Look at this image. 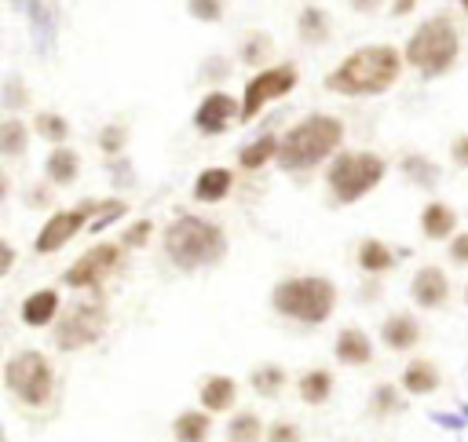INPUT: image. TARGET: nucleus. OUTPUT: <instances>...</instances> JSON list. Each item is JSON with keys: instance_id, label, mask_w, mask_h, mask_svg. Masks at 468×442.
Segmentation results:
<instances>
[{"instance_id": "1", "label": "nucleus", "mask_w": 468, "mask_h": 442, "mask_svg": "<svg viewBox=\"0 0 468 442\" xmlns=\"http://www.w3.org/2000/svg\"><path fill=\"white\" fill-rule=\"evenodd\" d=\"M402 66H406V55L395 44H362L325 73V91L347 95V99L384 95L399 84Z\"/></svg>"}, {"instance_id": "2", "label": "nucleus", "mask_w": 468, "mask_h": 442, "mask_svg": "<svg viewBox=\"0 0 468 442\" xmlns=\"http://www.w3.org/2000/svg\"><path fill=\"white\" fill-rule=\"evenodd\" d=\"M344 142V121L333 113H307L296 121L278 146V168L282 172H307L329 161Z\"/></svg>"}, {"instance_id": "3", "label": "nucleus", "mask_w": 468, "mask_h": 442, "mask_svg": "<svg viewBox=\"0 0 468 442\" xmlns=\"http://www.w3.org/2000/svg\"><path fill=\"white\" fill-rule=\"evenodd\" d=\"M165 256L179 267V270H201L212 267L227 256V234L219 223L205 219V216H176L165 234H161Z\"/></svg>"}, {"instance_id": "4", "label": "nucleus", "mask_w": 468, "mask_h": 442, "mask_svg": "<svg viewBox=\"0 0 468 442\" xmlns=\"http://www.w3.org/2000/svg\"><path fill=\"white\" fill-rule=\"evenodd\" d=\"M271 307L300 325H322L336 310V285L322 274H292L271 289Z\"/></svg>"}, {"instance_id": "5", "label": "nucleus", "mask_w": 468, "mask_h": 442, "mask_svg": "<svg viewBox=\"0 0 468 442\" xmlns=\"http://www.w3.org/2000/svg\"><path fill=\"white\" fill-rule=\"evenodd\" d=\"M402 55H406V66L417 69V73L428 77V80L450 73L453 62H457V55H461V33H457L453 18H450V15H431V18H424V22L410 33Z\"/></svg>"}, {"instance_id": "6", "label": "nucleus", "mask_w": 468, "mask_h": 442, "mask_svg": "<svg viewBox=\"0 0 468 442\" xmlns=\"http://www.w3.org/2000/svg\"><path fill=\"white\" fill-rule=\"evenodd\" d=\"M388 175V161L373 150H336L325 164V190L336 205H355Z\"/></svg>"}, {"instance_id": "7", "label": "nucleus", "mask_w": 468, "mask_h": 442, "mask_svg": "<svg viewBox=\"0 0 468 442\" xmlns=\"http://www.w3.org/2000/svg\"><path fill=\"white\" fill-rule=\"evenodd\" d=\"M4 387L29 409H44L55 398V369L44 351H18L4 362Z\"/></svg>"}, {"instance_id": "8", "label": "nucleus", "mask_w": 468, "mask_h": 442, "mask_svg": "<svg viewBox=\"0 0 468 442\" xmlns=\"http://www.w3.org/2000/svg\"><path fill=\"white\" fill-rule=\"evenodd\" d=\"M106 329H110V307L99 296H88V300H73L69 307L58 310L51 336H55L58 351H80V347L102 340Z\"/></svg>"}, {"instance_id": "9", "label": "nucleus", "mask_w": 468, "mask_h": 442, "mask_svg": "<svg viewBox=\"0 0 468 442\" xmlns=\"http://www.w3.org/2000/svg\"><path fill=\"white\" fill-rule=\"evenodd\" d=\"M296 84H300V69H296L292 62H278V66L256 69V73L245 80V91H241V121L260 117L271 102L285 99Z\"/></svg>"}, {"instance_id": "10", "label": "nucleus", "mask_w": 468, "mask_h": 442, "mask_svg": "<svg viewBox=\"0 0 468 442\" xmlns=\"http://www.w3.org/2000/svg\"><path fill=\"white\" fill-rule=\"evenodd\" d=\"M124 245L121 241H99L91 245L88 252H80L66 274H62V285L69 289H102V281H110L121 267H124Z\"/></svg>"}, {"instance_id": "11", "label": "nucleus", "mask_w": 468, "mask_h": 442, "mask_svg": "<svg viewBox=\"0 0 468 442\" xmlns=\"http://www.w3.org/2000/svg\"><path fill=\"white\" fill-rule=\"evenodd\" d=\"M99 208H102V197H88V201H80V205H73V208L51 212V216L44 219V226L37 230L33 248H37L40 256H51V252L66 248L84 226H91V219L99 216Z\"/></svg>"}, {"instance_id": "12", "label": "nucleus", "mask_w": 468, "mask_h": 442, "mask_svg": "<svg viewBox=\"0 0 468 442\" xmlns=\"http://www.w3.org/2000/svg\"><path fill=\"white\" fill-rule=\"evenodd\" d=\"M238 121H241V102H234V95H227V91H208L194 106V128L201 135H223Z\"/></svg>"}, {"instance_id": "13", "label": "nucleus", "mask_w": 468, "mask_h": 442, "mask_svg": "<svg viewBox=\"0 0 468 442\" xmlns=\"http://www.w3.org/2000/svg\"><path fill=\"white\" fill-rule=\"evenodd\" d=\"M410 296H413V303L417 307H424V310H439V307H446L450 303V278H446V270H439V267H420L417 274H413V281H410Z\"/></svg>"}, {"instance_id": "14", "label": "nucleus", "mask_w": 468, "mask_h": 442, "mask_svg": "<svg viewBox=\"0 0 468 442\" xmlns=\"http://www.w3.org/2000/svg\"><path fill=\"white\" fill-rule=\"evenodd\" d=\"M333 354L340 365H351V369H362L373 362V340L358 329V325H344L333 340Z\"/></svg>"}, {"instance_id": "15", "label": "nucleus", "mask_w": 468, "mask_h": 442, "mask_svg": "<svg viewBox=\"0 0 468 442\" xmlns=\"http://www.w3.org/2000/svg\"><path fill=\"white\" fill-rule=\"evenodd\" d=\"M58 310H62V300H58V292L55 289H37V292H29L26 300H22V325H29V329H48L55 318H58Z\"/></svg>"}, {"instance_id": "16", "label": "nucleus", "mask_w": 468, "mask_h": 442, "mask_svg": "<svg viewBox=\"0 0 468 442\" xmlns=\"http://www.w3.org/2000/svg\"><path fill=\"white\" fill-rule=\"evenodd\" d=\"M230 190H234V172L223 168V164L201 168L197 179H194V201H201V205H219Z\"/></svg>"}, {"instance_id": "17", "label": "nucleus", "mask_w": 468, "mask_h": 442, "mask_svg": "<svg viewBox=\"0 0 468 442\" xmlns=\"http://www.w3.org/2000/svg\"><path fill=\"white\" fill-rule=\"evenodd\" d=\"M355 263H358L362 274L380 278V274H388L399 259H395V248H391L388 241H380V237H362L358 248H355Z\"/></svg>"}, {"instance_id": "18", "label": "nucleus", "mask_w": 468, "mask_h": 442, "mask_svg": "<svg viewBox=\"0 0 468 442\" xmlns=\"http://www.w3.org/2000/svg\"><path fill=\"white\" fill-rule=\"evenodd\" d=\"M80 175V153L69 150L66 142L62 146H51V153L44 157V179L51 186H73Z\"/></svg>"}, {"instance_id": "19", "label": "nucleus", "mask_w": 468, "mask_h": 442, "mask_svg": "<svg viewBox=\"0 0 468 442\" xmlns=\"http://www.w3.org/2000/svg\"><path fill=\"white\" fill-rule=\"evenodd\" d=\"M197 402H201L208 413H227V409H234V402H238V384H234L230 376H223V373H212V376L201 380Z\"/></svg>"}, {"instance_id": "20", "label": "nucleus", "mask_w": 468, "mask_h": 442, "mask_svg": "<svg viewBox=\"0 0 468 442\" xmlns=\"http://www.w3.org/2000/svg\"><path fill=\"white\" fill-rule=\"evenodd\" d=\"M420 234L428 241H446L457 234V212L446 201H428L420 208Z\"/></svg>"}, {"instance_id": "21", "label": "nucleus", "mask_w": 468, "mask_h": 442, "mask_svg": "<svg viewBox=\"0 0 468 442\" xmlns=\"http://www.w3.org/2000/svg\"><path fill=\"white\" fill-rule=\"evenodd\" d=\"M380 340L388 351H410L420 343V321L410 314H388L380 325Z\"/></svg>"}, {"instance_id": "22", "label": "nucleus", "mask_w": 468, "mask_h": 442, "mask_svg": "<svg viewBox=\"0 0 468 442\" xmlns=\"http://www.w3.org/2000/svg\"><path fill=\"white\" fill-rule=\"evenodd\" d=\"M278 146H282V135L263 132V135H256L252 142H245V146L238 150V164H241L245 172H260L263 164L278 161Z\"/></svg>"}, {"instance_id": "23", "label": "nucleus", "mask_w": 468, "mask_h": 442, "mask_svg": "<svg viewBox=\"0 0 468 442\" xmlns=\"http://www.w3.org/2000/svg\"><path fill=\"white\" fill-rule=\"evenodd\" d=\"M333 387H336V380L329 369H307L296 376V395L303 405H325L333 398Z\"/></svg>"}, {"instance_id": "24", "label": "nucleus", "mask_w": 468, "mask_h": 442, "mask_svg": "<svg viewBox=\"0 0 468 442\" xmlns=\"http://www.w3.org/2000/svg\"><path fill=\"white\" fill-rule=\"evenodd\" d=\"M439 384H442V376H439L435 362H428V358H413L402 369V391H410V395H435Z\"/></svg>"}, {"instance_id": "25", "label": "nucleus", "mask_w": 468, "mask_h": 442, "mask_svg": "<svg viewBox=\"0 0 468 442\" xmlns=\"http://www.w3.org/2000/svg\"><path fill=\"white\" fill-rule=\"evenodd\" d=\"M172 435L176 442H208L212 435V416L208 409H186L172 420Z\"/></svg>"}, {"instance_id": "26", "label": "nucleus", "mask_w": 468, "mask_h": 442, "mask_svg": "<svg viewBox=\"0 0 468 442\" xmlns=\"http://www.w3.org/2000/svg\"><path fill=\"white\" fill-rule=\"evenodd\" d=\"M329 15L318 7V4H307V7H300V15H296V33H300V40L303 44H325L329 40Z\"/></svg>"}, {"instance_id": "27", "label": "nucleus", "mask_w": 468, "mask_h": 442, "mask_svg": "<svg viewBox=\"0 0 468 442\" xmlns=\"http://www.w3.org/2000/svg\"><path fill=\"white\" fill-rule=\"evenodd\" d=\"M285 384H289V373H285L278 362H263V365H256V369L249 373V387H252L260 398H278V395L285 391Z\"/></svg>"}, {"instance_id": "28", "label": "nucleus", "mask_w": 468, "mask_h": 442, "mask_svg": "<svg viewBox=\"0 0 468 442\" xmlns=\"http://www.w3.org/2000/svg\"><path fill=\"white\" fill-rule=\"evenodd\" d=\"M263 438H267V427H263V420H260L256 413L241 409V413L230 416V424H227V442H263Z\"/></svg>"}, {"instance_id": "29", "label": "nucleus", "mask_w": 468, "mask_h": 442, "mask_svg": "<svg viewBox=\"0 0 468 442\" xmlns=\"http://www.w3.org/2000/svg\"><path fill=\"white\" fill-rule=\"evenodd\" d=\"M402 172H406V179L413 183V186H424V190H431L435 183H439V164L435 161H428L424 153H402Z\"/></svg>"}, {"instance_id": "30", "label": "nucleus", "mask_w": 468, "mask_h": 442, "mask_svg": "<svg viewBox=\"0 0 468 442\" xmlns=\"http://www.w3.org/2000/svg\"><path fill=\"white\" fill-rule=\"evenodd\" d=\"M33 132H37L44 142H51V146H62V142L69 139V121H66L62 113L40 110V113L33 117Z\"/></svg>"}, {"instance_id": "31", "label": "nucleus", "mask_w": 468, "mask_h": 442, "mask_svg": "<svg viewBox=\"0 0 468 442\" xmlns=\"http://www.w3.org/2000/svg\"><path fill=\"white\" fill-rule=\"evenodd\" d=\"M26 142H29V128L18 117H7L0 124V153L4 157H22L26 153Z\"/></svg>"}, {"instance_id": "32", "label": "nucleus", "mask_w": 468, "mask_h": 442, "mask_svg": "<svg viewBox=\"0 0 468 442\" xmlns=\"http://www.w3.org/2000/svg\"><path fill=\"white\" fill-rule=\"evenodd\" d=\"M274 51V40L267 37V33H249L245 40H241V47H238V58L245 62V66H252V69H260L263 62H267V55Z\"/></svg>"}, {"instance_id": "33", "label": "nucleus", "mask_w": 468, "mask_h": 442, "mask_svg": "<svg viewBox=\"0 0 468 442\" xmlns=\"http://www.w3.org/2000/svg\"><path fill=\"white\" fill-rule=\"evenodd\" d=\"M402 409V395L395 384H377L369 391V416H391Z\"/></svg>"}, {"instance_id": "34", "label": "nucleus", "mask_w": 468, "mask_h": 442, "mask_svg": "<svg viewBox=\"0 0 468 442\" xmlns=\"http://www.w3.org/2000/svg\"><path fill=\"white\" fill-rule=\"evenodd\" d=\"M95 142H99V150L106 153V157H117L124 146H128V128L124 124H102L99 128V135H95Z\"/></svg>"}, {"instance_id": "35", "label": "nucleus", "mask_w": 468, "mask_h": 442, "mask_svg": "<svg viewBox=\"0 0 468 442\" xmlns=\"http://www.w3.org/2000/svg\"><path fill=\"white\" fill-rule=\"evenodd\" d=\"M186 11L197 22H219L227 7H223V0H186Z\"/></svg>"}, {"instance_id": "36", "label": "nucleus", "mask_w": 468, "mask_h": 442, "mask_svg": "<svg viewBox=\"0 0 468 442\" xmlns=\"http://www.w3.org/2000/svg\"><path fill=\"white\" fill-rule=\"evenodd\" d=\"M124 212H128V201H121V197H102V208H99V216L91 219V230H102L106 223L121 219Z\"/></svg>"}, {"instance_id": "37", "label": "nucleus", "mask_w": 468, "mask_h": 442, "mask_svg": "<svg viewBox=\"0 0 468 442\" xmlns=\"http://www.w3.org/2000/svg\"><path fill=\"white\" fill-rule=\"evenodd\" d=\"M150 234H154V223H150V219H135L132 226H124L121 245H124V248H143V245L150 241Z\"/></svg>"}, {"instance_id": "38", "label": "nucleus", "mask_w": 468, "mask_h": 442, "mask_svg": "<svg viewBox=\"0 0 468 442\" xmlns=\"http://www.w3.org/2000/svg\"><path fill=\"white\" fill-rule=\"evenodd\" d=\"M263 442H300V424L274 420V424H267V438Z\"/></svg>"}, {"instance_id": "39", "label": "nucleus", "mask_w": 468, "mask_h": 442, "mask_svg": "<svg viewBox=\"0 0 468 442\" xmlns=\"http://www.w3.org/2000/svg\"><path fill=\"white\" fill-rule=\"evenodd\" d=\"M450 161H453L457 168H468V132L453 135V142H450Z\"/></svg>"}, {"instance_id": "40", "label": "nucleus", "mask_w": 468, "mask_h": 442, "mask_svg": "<svg viewBox=\"0 0 468 442\" xmlns=\"http://www.w3.org/2000/svg\"><path fill=\"white\" fill-rule=\"evenodd\" d=\"M450 259H453L457 267H468V230L450 237Z\"/></svg>"}, {"instance_id": "41", "label": "nucleus", "mask_w": 468, "mask_h": 442, "mask_svg": "<svg viewBox=\"0 0 468 442\" xmlns=\"http://www.w3.org/2000/svg\"><path fill=\"white\" fill-rule=\"evenodd\" d=\"M4 102H7V110H15V106H22V102H29V95H22V84L11 77L7 80V95H4Z\"/></svg>"}, {"instance_id": "42", "label": "nucleus", "mask_w": 468, "mask_h": 442, "mask_svg": "<svg viewBox=\"0 0 468 442\" xmlns=\"http://www.w3.org/2000/svg\"><path fill=\"white\" fill-rule=\"evenodd\" d=\"M26 197H29V205H33V208H48V205H51V183H44V186H33Z\"/></svg>"}, {"instance_id": "43", "label": "nucleus", "mask_w": 468, "mask_h": 442, "mask_svg": "<svg viewBox=\"0 0 468 442\" xmlns=\"http://www.w3.org/2000/svg\"><path fill=\"white\" fill-rule=\"evenodd\" d=\"M347 4H351L358 15H373V11H380V4H384V0H347Z\"/></svg>"}, {"instance_id": "44", "label": "nucleus", "mask_w": 468, "mask_h": 442, "mask_svg": "<svg viewBox=\"0 0 468 442\" xmlns=\"http://www.w3.org/2000/svg\"><path fill=\"white\" fill-rule=\"evenodd\" d=\"M417 4H420V0H391V15H395V18H402V15H410Z\"/></svg>"}, {"instance_id": "45", "label": "nucleus", "mask_w": 468, "mask_h": 442, "mask_svg": "<svg viewBox=\"0 0 468 442\" xmlns=\"http://www.w3.org/2000/svg\"><path fill=\"white\" fill-rule=\"evenodd\" d=\"M15 267V248H11V241H4V263H0V274H7Z\"/></svg>"}, {"instance_id": "46", "label": "nucleus", "mask_w": 468, "mask_h": 442, "mask_svg": "<svg viewBox=\"0 0 468 442\" xmlns=\"http://www.w3.org/2000/svg\"><path fill=\"white\" fill-rule=\"evenodd\" d=\"M461 7H464V11H468V0H461Z\"/></svg>"}, {"instance_id": "47", "label": "nucleus", "mask_w": 468, "mask_h": 442, "mask_svg": "<svg viewBox=\"0 0 468 442\" xmlns=\"http://www.w3.org/2000/svg\"><path fill=\"white\" fill-rule=\"evenodd\" d=\"M464 303H468V289H464Z\"/></svg>"}]
</instances>
